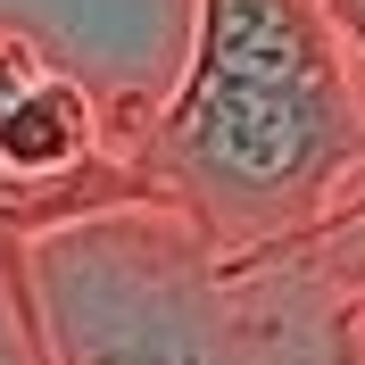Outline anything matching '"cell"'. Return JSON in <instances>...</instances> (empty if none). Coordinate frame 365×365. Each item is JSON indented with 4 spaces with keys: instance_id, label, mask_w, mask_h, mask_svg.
Masks as SVG:
<instances>
[{
    "instance_id": "1",
    "label": "cell",
    "mask_w": 365,
    "mask_h": 365,
    "mask_svg": "<svg viewBox=\"0 0 365 365\" xmlns=\"http://www.w3.org/2000/svg\"><path fill=\"white\" fill-rule=\"evenodd\" d=\"M133 158L216 250H282L365 200V67L324 0H191Z\"/></svg>"
},
{
    "instance_id": "2",
    "label": "cell",
    "mask_w": 365,
    "mask_h": 365,
    "mask_svg": "<svg viewBox=\"0 0 365 365\" xmlns=\"http://www.w3.org/2000/svg\"><path fill=\"white\" fill-rule=\"evenodd\" d=\"M17 282L42 365H274L241 257L150 191L25 232Z\"/></svg>"
},
{
    "instance_id": "3",
    "label": "cell",
    "mask_w": 365,
    "mask_h": 365,
    "mask_svg": "<svg viewBox=\"0 0 365 365\" xmlns=\"http://www.w3.org/2000/svg\"><path fill=\"white\" fill-rule=\"evenodd\" d=\"M274 365H365V200L282 250L241 257Z\"/></svg>"
},
{
    "instance_id": "4",
    "label": "cell",
    "mask_w": 365,
    "mask_h": 365,
    "mask_svg": "<svg viewBox=\"0 0 365 365\" xmlns=\"http://www.w3.org/2000/svg\"><path fill=\"white\" fill-rule=\"evenodd\" d=\"M50 67H58V50H50L42 34H25L17 17H0V116L17 108V100H25L34 83H42Z\"/></svg>"
}]
</instances>
